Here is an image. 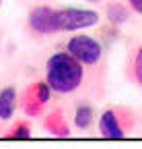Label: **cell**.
Returning <instances> with one entry per match:
<instances>
[{
	"label": "cell",
	"instance_id": "obj_1",
	"mask_svg": "<svg viewBox=\"0 0 142 149\" xmlns=\"http://www.w3.org/2000/svg\"><path fill=\"white\" fill-rule=\"evenodd\" d=\"M45 83L54 95H76L86 89V70L68 50H58L45 60Z\"/></svg>",
	"mask_w": 142,
	"mask_h": 149
},
{
	"label": "cell",
	"instance_id": "obj_2",
	"mask_svg": "<svg viewBox=\"0 0 142 149\" xmlns=\"http://www.w3.org/2000/svg\"><path fill=\"white\" fill-rule=\"evenodd\" d=\"M64 50H68L74 58L84 66L86 70V81L91 79L95 85L97 79H103V70H105V50L99 40H95L88 33H76L64 44Z\"/></svg>",
	"mask_w": 142,
	"mask_h": 149
},
{
	"label": "cell",
	"instance_id": "obj_3",
	"mask_svg": "<svg viewBox=\"0 0 142 149\" xmlns=\"http://www.w3.org/2000/svg\"><path fill=\"white\" fill-rule=\"evenodd\" d=\"M138 124L136 112L128 106H109L99 114V135L105 139H123Z\"/></svg>",
	"mask_w": 142,
	"mask_h": 149
},
{
	"label": "cell",
	"instance_id": "obj_4",
	"mask_svg": "<svg viewBox=\"0 0 142 149\" xmlns=\"http://www.w3.org/2000/svg\"><path fill=\"white\" fill-rule=\"evenodd\" d=\"M51 89L49 85L45 83V79H39V81H33L29 83L23 91H19V108L21 112L35 120V118H41L47 108H49V100H51Z\"/></svg>",
	"mask_w": 142,
	"mask_h": 149
},
{
	"label": "cell",
	"instance_id": "obj_5",
	"mask_svg": "<svg viewBox=\"0 0 142 149\" xmlns=\"http://www.w3.org/2000/svg\"><path fill=\"white\" fill-rule=\"evenodd\" d=\"M99 13L93 8H76V6H60L56 8V31L72 33L95 27L99 23Z\"/></svg>",
	"mask_w": 142,
	"mask_h": 149
},
{
	"label": "cell",
	"instance_id": "obj_6",
	"mask_svg": "<svg viewBox=\"0 0 142 149\" xmlns=\"http://www.w3.org/2000/svg\"><path fill=\"white\" fill-rule=\"evenodd\" d=\"M27 29L33 37L56 35V6L37 4L27 13Z\"/></svg>",
	"mask_w": 142,
	"mask_h": 149
},
{
	"label": "cell",
	"instance_id": "obj_7",
	"mask_svg": "<svg viewBox=\"0 0 142 149\" xmlns=\"http://www.w3.org/2000/svg\"><path fill=\"white\" fill-rule=\"evenodd\" d=\"M41 126H43V130L47 135H51V137H60V139H64V137H70V122H68V118H66V112L62 110V108H47V112L41 116Z\"/></svg>",
	"mask_w": 142,
	"mask_h": 149
},
{
	"label": "cell",
	"instance_id": "obj_8",
	"mask_svg": "<svg viewBox=\"0 0 142 149\" xmlns=\"http://www.w3.org/2000/svg\"><path fill=\"white\" fill-rule=\"evenodd\" d=\"M19 108V89L14 85H6L0 89V122H6L14 116Z\"/></svg>",
	"mask_w": 142,
	"mask_h": 149
},
{
	"label": "cell",
	"instance_id": "obj_9",
	"mask_svg": "<svg viewBox=\"0 0 142 149\" xmlns=\"http://www.w3.org/2000/svg\"><path fill=\"white\" fill-rule=\"evenodd\" d=\"M93 122H95V108H93V104L86 102V100L76 102V106H74V116H72L74 128H78V130H88V128L93 126Z\"/></svg>",
	"mask_w": 142,
	"mask_h": 149
},
{
	"label": "cell",
	"instance_id": "obj_10",
	"mask_svg": "<svg viewBox=\"0 0 142 149\" xmlns=\"http://www.w3.org/2000/svg\"><path fill=\"white\" fill-rule=\"evenodd\" d=\"M126 74H128V79L142 87V44L134 46L130 56H128V66H126Z\"/></svg>",
	"mask_w": 142,
	"mask_h": 149
},
{
	"label": "cell",
	"instance_id": "obj_11",
	"mask_svg": "<svg viewBox=\"0 0 142 149\" xmlns=\"http://www.w3.org/2000/svg\"><path fill=\"white\" fill-rule=\"evenodd\" d=\"M105 17H107V21L111 25H115V27L128 23L130 17H132L130 4H123V2H119V0H113V2H109L107 8H105Z\"/></svg>",
	"mask_w": 142,
	"mask_h": 149
},
{
	"label": "cell",
	"instance_id": "obj_12",
	"mask_svg": "<svg viewBox=\"0 0 142 149\" xmlns=\"http://www.w3.org/2000/svg\"><path fill=\"white\" fill-rule=\"evenodd\" d=\"M33 135V126H31V118H21L12 122L6 130H4V139H10V141H25V139H31Z\"/></svg>",
	"mask_w": 142,
	"mask_h": 149
},
{
	"label": "cell",
	"instance_id": "obj_13",
	"mask_svg": "<svg viewBox=\"0 0 142 149\" xmlns=\"http://www.w3.org/2000/svg\"><path fill=\"white\" fill-rule=\"evenodd\" d=\"M128 4H130V8L134 13H138L142 17V0H128Z\"/></svg>",
	"mask_w": 142,
	"mask_h": 149
},
{
	"label": "cell",
	"instance_id": "obj_14",
	"mask_svg": "<svg viewBox=\"0 0 142 149\" xmlns=\"http://www.w3.org/2000/svg\"><path fill=\"white\" fill-rule=\"evenodd\" d=\"M86 2H91V4H97V2H101V0H86Z\"/></svg>",
	"mask_w": 142,
	"mask_h": 149
},
{
	"label": "cell",
	"instance_id": "obj_15",
	"mask_svg": "<svg viewBox=\"0 0 142 149\" xmlns=\"http://www.w3.org/2000/svg\"><path fill=\"white\" fill-rule=\"evenodd\" d=\"M0 6H2V0H0Z\"/></svg>",
	"mask_w": 142,
	"mask_h": 149
}]
</instances>
